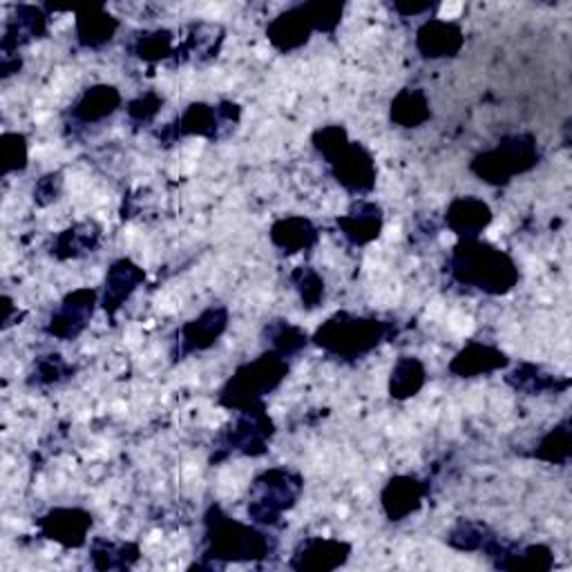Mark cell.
<instances>
[{"mask_svg":"<svg viewBox=\"0 0 572 572\" xmlns=\"http://www.w3.org/2000/svg\"><path fill=\"white\" fill-rule=\"evenodd\" d=\"M439 5L434 3H419V5H413V3H394V12H398L400 16L409 19V16H421L425 12H432L436 10Z\"/></svg>","mask_w":572,"mask_h":572,"instance_id":"b9f144b4","label":"cell"},{"mask_svg":"<svg viewBox=\"0 0 572 572\" xmlns=\"http://www.w3.org/2000/svg\"><path fill=\"white\" fill-rule=\"evenodd\" d=\"M145 280V273L132 259H117V262L108 269L106 276V289H103V308L108 314H117V311L126 304V300L139 289V284Z\"/></svg>","mask_w":572,"mask_h":572,"instance_id":"ffe728a7","label":"cell"},{"mask_svg":"<svg viewBox=\"0 0 572 572\" xmlns=\"http://www.w3.org/2000/svg\"><path fill=\"white\" fill-rule=\"evenodd\" d=\"M0 148H3V166L5 175L23 173L30 164V143L27 137L21 132H5L0 139Z\"/></svg>","mask_w":572,"mask_h":572,"instance_id":"e575fe53","label":"cell"},{"mask_svg":"<svg viewBox=\"0 0 572 572\" xmlns=\"http://www.w3.org/2000/svg\"><path fill=\"white\" fill-rule=\"evenodd\" d=\"M507 383L516 392H526L530 396L546 394V392L561 394V392H565L570 387V378L557 376V374H548L539 365H530V362H526V365H522V367H516L507 376Z\"/></svg>","mask_w":572,"mask_h":572,"instance_id":"484cf974","label":"cell"},{"mask_svg":"<svg viewBox=\"0 0 572 572\" xmlns=\"http://www.w3.org/2000/svg\"><path fill=\"white\" fill-rule=\"evenodd\" d=\"M293 284H295V291L302 300V306L306 308H318L323 302H325V293H327V287H325V278L311 267H300L293 276H291Z\"/></svg>","mask_w":572,"mask_h":572,"instance_id":"836d02e7","label":"cell"},{"mask_svg":"<svg viewBox=\"0 0 572 572\" xmlns=\"http://www.w3.org/2000/svg\"><path fill=\"white\" fill-rule=\"evenodd\" d=\"M96 242H98V231L94 229V224H79V226L68 229L57 240V246H55V250H51V253H55L61 259L77 257V255L87 253V250L92 253Z\"/></svg>","mask_w":572,"mask_h":572,"instance_id":"d6a6232c","label":"cell"},{"mask_svg":"<svg viewBox=\"0 0 572 572\" xmlns=\"http://www.w3.org/2000/svg\"><path fill=\"white\" fill-rule=\"evenodd\" d=\"M287 376H289L287 358L269 349L267 353L235 370V374L220 392V402L235 411L259 407L265 405V396L276 392Z\"/></svg>","mask_w":572,"mask_h":572,"instance_id":"277c9868","label":"cell"},{"mask_svg":"<svg viewBox=\"0 0 572 572\" xmlns=\"http://www.w3.org/2000/svg\"><path fill=\"white\" fill-rule=\"evenodd\" d=\"M389 336H392L389 323L338 311L336 316H331L316 329L311 340L329 355L353 362L370 355Z\"/></svg>","mask_w":572,"mask_h":572,"instance_id":"3957f363","label":"cell"},{"mask_svg":"<svg viewBox=\"0 0 572 572\" xmlns=\"http://www.w3.org/2000/svg\"><path fill=\"white\" fill-rule=\"evenodd\" d=\"M141 550L137 544H115L96 539L92 544V563L96 570H126L132 568Z\"/></svg>","mask_w":572,"mask_h":572,"instance_id":"83f0119b","label":"cell"},{"mask_svg":"<svg viewBox=\"0 0 572 572\" xmlns=\"http://www.w3.org/2000/svg\"><path fill=\"white\" fill-rule=\"evenodd\" d=\"M329 168L334 179L351 195L365 197L376 188V177H378L376 160L360 141H349L340 150L338 157L329 162Z\"/></svg>","mask_w":572,"mask_h":572,"instance_id":"52a82bcc","label":"cell"},{"mask_svg":"<svg viewBox=\"0 0 572 572\" xmlns=\"http://www.w3.org/2000/svg\"><path fill=\"white\" fill-rule=\"evenodd\" d=\"M353 546L342 539L308 537L297 544L289 565L297 572H329L345 565Z\"/></svg>","mask_w":572,"mask_h":572,"instance_id":"7c38bea8","label":"cell"},{"mask_svg":"<svg viewBox=\"0 0 572 572\" xmlns=\"http://www.w3.org/2000/svg\"><path fill=\"white\" fill-rule=\"evenodd\" d=\"M428 492L430 486L419 477H409V475L392 477L381 492L383 512L392 524H400L421 510Z\"/></svg>","mask_w":572,"mask_h":572,"instance_id":"5bb4252c","label":"cell"},{"mask_svg":"<svg viewBox=\"0 0 572 572\" xmlns=\"http://www.w3.org/2000/svg\"><path fill=\"white\" fill-rule=\"evenodd\" d=\"M351 139H349V132H347V128L345 126H323V128H318L316 132H314V137H311V143H314V148L318 150V154H320V157L329 164V162H334L336 157H338V154H340V150L349 143Z\"/></svg>","mask_w":572,"mask_h":572,"instance_id":"d590c367","label":"cell"},{"mask_svg":"<svg viewBox=\"0 0 572 572\" xmlns=\"http://www.w3.org/2000/svg\"><path fill=\"white\" fill-rule=\"evenodd\" d=\"M314 25H311L304 5H293L287 12L278 14L269 27H267V38L269 43L282 51V55H291V51L304 47L311 40V34H314Z\"/></svg>","mask_w":572,"mask_h":572,"instance_id":"ac0fdd59","label":"cell"},{"mask_svg":"<svg viewBox=\"0 0 572 572\" xmlns=\"http://www.w3.org/2000/svg\"><path fill=\"white\" fill-rule=\"evenodd\" d=\"M302 488V477L287 467H273V470L262 472L248 490L250 522L259 526H276L282 514L295 505Z\"/></svg>","mask_w":572,"mask_h":572,"instance_id":"8992f818","label":"cell"},{"mask_svg":"<svg viewBox=\"0 0 572 572\" xmlns=\"http://www.w3.org/2000/svg\"><path fill=\"white\" fill-rule=\"evenodd\" d=\"M425 381H428V370L423 365V360L416 355H400L389 374V396L400 402L409 400L413 396H419V392L425 387Z\"/></svg>","mask_w":572,"mask_h":572,"instance_id":"d4e9b609","label":"cell"},{"mask_svg":"<svg viewBox=\"0 0 572 572\" xmlns=\"http://www.w3.org/2000/svg\"><path fill=\"white\" fill-rule=\"evenodd\" d=\"M70 374H72V367L66 365V362L61 360V355H45L43 360H38V365L34 370V376H36L38 385L61 383Z\"/></svg>","mask_w":572,"mask_h":572,"instance_id":"ab89813d","label":"cell"},{"mask_svg":"<svg viewBox=\"0 0 572 572\" xmlns=\"http://www.w3.org/2000/svg\"><path fill=\"white\" fill-rule=\"evenodd\" d=\"M383 226H385L383 208L376 201H367V199L355 201L349 208L347 215L338 218L340 233L353 246H367L376 242L383 233Z\"/></svg>","mask_w":572,"mask_h":572,"instance_id":"e0dca14e","label":"cell"},{"mask_svg":"<svg viewBox=\"0 0 572 572\" xmlns=\"http://www.w3.org/2000/svg\"><path fill=\"white\" fill-rule=\"evenodd\" d=\"M463 45H465V34L456 21L430 19L416 30V49H419V55L423 59L430 61L454 59L460 55Z\"/></svg>","mask_w":572,"mask_h":572,"instance_id":"4fadbf2b","label":"cell"},{"mask_svg":"<svg viewBox=\"0 0 572 572\" xmlns=\"http://www.w3.org/2000/svg\"><path fill=\"white\" fill-rule=\"evenodd\" d=\"M96 304H98V293L94 289H77L68 293L63 302L51 311L45 331L59 340L79 338L87 329Z\"/></svg>","mask_w":572,"mask_h":572,"instance_id":"30bf717a","label":"cell"},{"mask_svg":"<svg viewBox=\"0 0 572 572\" xmlns=\"http://www.w3.org/2000/svg\"><path fill=\"white\" fill-rule=\"evenodd\" d=\"M203 557L222 563L262 561L273 552V541L267 533L237 522L220 505H211L203 516Z\"/></svg>","mask_w":572,"mask_h":572,"instance_id":"7a4b0ae2","label":"cell"},{"mask_svg":"<svg viewBox=\"0 0 572 572\" xmlns=\"http://www.w3.org/2000/svg\"><path fill=\"white\" fill-rule=\"evenodd\" d=\"M173 32L168 30H152V32H141L132 38L130 43V55L148 61V63H157L164 61L173 55Z\"/></svg>","mask_w":572,"mask_h":572,"instance_id":"f1b7e54d","label":"cell"},{"mask_svg":"<svg viewBox=\"0 0 572 572\" xmlns=\"http://www.w3.org/2000/svg\"><path fill=\"white\" fill-rule=\"evenodd\" d=\"M229 329V308L218 304V306H208L206 311L186 325L177 329V340L173 355L175 360H184L192 353L208 351L218 340L226 334Z\"/></svg>","mask_w":572,"mask_h":572,"instance_id":"ba28073f","label":"cell"},{"mask_svg":"<svg viewBox=\"0 0 572 572\" xmlns=\"http://www.w3.org/2000/svg\"><path fill=\"white\" fill-rule=\"evenodd\" d=\"M220 110L218 106H208V103H190V106L177 117L175 124H171L168 132L173 139L179 137H203V139H218L220 132Z\"/></svg>","mask_w":572,"mask_h":572,"instance_id":"603a6c76","label":"cell"},{"mask_svg":"<svg viewBox=\"0 0 572 572\" xmlns=\"http://www.w3.org/2000/svg\"><path fill=\"white\" fill-rule=\"evenodd\" d=\"M59 190H61V177H59V175H47V177H43V179L36 184V188H34V199H36L40 206H45V203L57 199Z\"/></svg>","mask_w":572,"mask_h":572,"instance_id":"60d3db41","label":"cell"},{"mask_svg":"<svg viewBox=\"0 0 572 572\" xmlns=\"http://www.w3.org/2000/svg\"><path fill=\"white\" fill-rule=\"evenodd\" d=\"M450 273L458 284L486 295H505L522 280L512 255L481 237L458 240L450 255Z\"/></svg>","mask_w":572,"mask_h":572,"instance_id":"6da1fadb","label":"cell"},{"mask_svg":"<svg viewBox=\"0 0 572 572\" xmlns=\"http://www.w3.org/2000/svg\"><path fill=\"white\" fill-rule=\"evenodd\" d=\"M162 108H164V96H160L157 92H145L128 103L126 113L135 124H152Z\"/></svg>","mask_w":572,"mask_h":572,"instance_id":"f35d334b","label":"cell"},{"mask_svg":"<svg viewBox=\"0 0 572 572\" xmlns=\"http://www.w3.org/2000/svg\"><path fill=\"white\" fill-rule=\"evenodd\" d=\"M121 103H124V96L115 85L96 83V85L83 90V94L74 101L70 115L77 124L92 126V124H101V121L110 119L121 108Z\"/></svg>","mask_w":572,"mask_h":572,"instance_id":"d6986e66","label":"cell"},{"mask_svg":"<svg viewBox=\"0 0 572 572\" xmlns=\"http://www.w3.org/2000/svg\"><path fill=\"white\" fill-rule=\"evenodd\" d=\"M492 220L494 213L488 201L475 195H463L452 199L445 211V224L452 233L458 235V240L481 237V233L492 224Z\"/></svg>","mask_w":572,"mask_h":572,"instance_id":"2e32d148","label":"cell"},{"mask_svg":"<svg viewBox=\"0 0 572 572\" xmlns=\"http://www.w3.org/2000/svg\"><path fill=\"white\" fill-rule=\"evenodd\" d=\"M36 526L43 539L72 550L83 548L87 544V535L94 526V516L83 507H51L38 518Z\"/></svg>","mask_w":572,"mask_h":572,"instance_id":"9c48e42d","label":"cell"},{"mask_svg":"<svg viewBox=\"0 0 572 572\" xmlns=\"http://www.w3.org/2000/svg\"><path fill=\"white\" fill-rule=\"evenodd\" d=\"M552 565H555V555L544 544L514 548L503 561L497 563L499 570H550Z\"/></svg>","mask_w":572,"mask_h":572,"instance_id":"4dcf8cb0","label":"cell"},{"mask_svg":"<svg viewBox=\"0 0 572 572\" xmlns=\"http://www.w3.org/2000/svg\"><path fill=\"white\" fill-rule=\"evenodd\" d=\"M302 5L314 30L325 34H334L345 14V3H323V0H316V3H302Z\"/></svg>","mask_w":572,"mask_h":572,"instance_id":"8d00e7d4","label":"cell"},{"mask_svg":"<svg viewBox=\"0 0 572 572\" xmlns=\"http://www.w3.org/2000/svg\"><path fill=\"white\" fill-rule=\"evenodd\" d=\"M77 40L85 49H101L119 32V19L106 8H87L77 12Z\"/></svg>","mask_w":572,"mask_h":572,"instance_id":"7402d4cb","label":"cell"},{"mask_svg":"<svg viewBox=\"0 0 572 572\" xmlns=\"http://www.w3.org/2000/svg\"><path fill=\"white\" fill-rule=\"evenodd\" d=\"M541 162V148L537 137L528 132L507 135L490 150L479 152L470 162L472 175L488 186H507L514 177L526 175Z\"/></svg>","mask_w":572,"mask_h":572,"instance_id":"5b68a950","label":"cell"},{"mask_svg":"<svg viewBox=\"0 0 572 572\" xmlns=\"http://www.w3.org/2000/svg\"><path fill=\"white\" fill-rule=\"evenodd\" d=\"M265 338L271 345V351H276L284 358L300 353L308 342V334L304 329L291 325L289 320L269 323L267 329H265Z\"/></svg>","mask_w":572,"mask_h":572,"instance_id":"f546056e","label":"cell"},{"mask_svg":"<svg viewBox=\"0 0 572 572\" xmlns=\"http://www.w3.org/2000/svg\"><path fill=\"white\" fill-rule=\"evenodd\" d=\"M510 367V358L505 351H501L494 345L472 340L467 342L452 360H450V374L456 378H481L490 376L494 372L507 370Z\"/></svg>","mask_w":572,"mask_h":572,"instance_id":"9a60e30c","label":"cell"},{"mask_svg":"<svg viewBox=\"0 0 572 572\" xmlns=\"http://www.w3.org/2000/svg\"><path fill=\"white\" fill-rule=\"evenodd\" d=\"M269 237H271V244L287 255L308 250L311 246H316L318 240H320L314 222L306 220V218H300V215H287V218L276 220L271 231H269Z\"/></svg>","mask_w":572,"mask_h":572,"instance_id":"44dd1931","label":"cell"},{"mask_svg":"<svg viewBox=\"0 0 572 572\" xmlns=\"http://www.w3.org/2000/svg\"><path fill=\"white\" fill-rule=\"evenodd\" d=\"M45 34H47V16L43 14V10L36 5H21L16 8V19L10 23L5 38L19 36V45H23Z\"/></svg>","mask_w":572,"mask_h":572,"instance_id":"1f68e13d","label":"cell"},{"mask_svg":"<svg viewBox=\"0 0 572 572\" xmlns=\"http://www.w3.org/2000/svg\"><path fill=\"white\" fill-rule=\"evenodd\" d=\"M492 535L488 533L486 526L481 524H472V522H460L447 537L450 546L456 550H465V552H472V550H483L486 541Z\"/></svg>","mask_w":572,"mask_h":572,"instance_id":"74e56055","label":"cell"},{"mask_svg":"<svg viewBox=\"0 0 572 572\" xmlns=\"http://www.w3.org/2000/svg\"><path fill=\"white\" fill-rule=\"evenodd\" d=\"M533 456L550 463V465H568L572 456V425L570 419H563L559 425H555L550 432L541 436V441L535 445Z\"/></svg>","mask_w":572,"mask_h":572,"instance_id":"4316f807","label":"cell"},{"mask_svg":"<svg viewBox=\"0 0 572 572\" xmlns=\"http://www.w3.org/2000/svg\"><path fill=\"white\" fill-rule=\"evenodd\" d=\"M389 119L398 128H421L432 119L430 96L423 87H405L400 90L389 106Z\"/></svg>","mask_w":572,"mask_h":572,"instance_id":"cb8c5ba5","label":"cell"},{"mask_svg":"<svg viewBox=\"0 0 572 572\" xmlns=\"http://www.w3.org/2000/svg\"><path fill=\"white\" fill-rule=\"evenodd\" d=\"M240 419L224 434V447L231 452H240L244 456H262L267 452V443L273 436V421L269 419L267 407L259 405L253 409L237 411Z\"/></svg>","mask_w":572,"mask_h":572,"instance_id":"8fae6325","label":"cell"}]
</instances>
